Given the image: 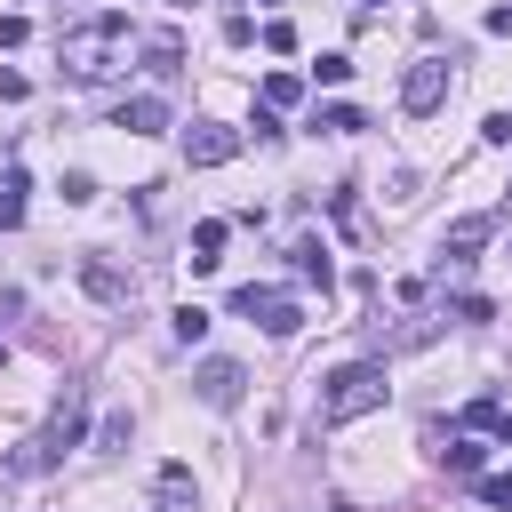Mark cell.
Masks as SVG:
<instances>
[{
	"instance_id": "6da1fadb",
	"label": "cell",
	"mask_w": 512,
	"mask_h": 512,
	"mask_svg": "<svg viewBox=\"0 0 512 512\" xmlns=\"http://www.w3.org/2000/svg\"><path fill=\"white\" fill-rule=\"evenodd\" d=\"M80 424H88V392L80 384H64V400L48 408V424L16 448V456H0V472H16V480H32V472H56L72 448H80Z\"/></svg>"
},
{
	"instance_id": "7a4b0ae2",
	"label": "cell",
	"mask_w": 512,
	"mask_h": 512,
	"mask_svg": "<svg viewBox=\"0 0 512 512\" xmlns=\"http://www.w3.org/2000/svg\"><path fill=\"white\" fill-rule=\"evenodd\" d=\"M384 360H344V368H328L320 376V424H360V416H376L384 408Z\"/></svg>"
},
{
	"instance_id": "3957f363",
	"label": "cell",
	"mask_w": 512,
	"mask_h": 512,
	"mask_svg": "<svg viewBox=\"0 0 512 512\" xmlns=\"http://www.w3.org/2000/svg\"><path fill=\"white\" fill-rule=\"evenodd\" d=\"M120 40H128V16H120V8H104V16L80 24V32H64V64H72V80H112V72H120V56H112Z\"/></svg>"
},
{
	"instance_id": "277c9868",
	"label": "cell",
	"mask_w": 512,
	"mask_h": 512,
	"mask_svg": "<svg viewBox=\"0 0 512 512\" xmlns=\"http://www.w3.org/2000/svg\"><path fill=\"white\" fill-rule=\"evenodd\" d=\"M448 88H456L448 56H416V64H408V80H400V104L424 120V112H440V104H448Z\"/></svg>"
},
{
	"instance_id": "5b68a950",
	"label": "cell",
	"mask_w": 512,
	"mask_h": 512,
	"mask_svg": "<svg viewBox=\"0 0 512 512\" xmlns=\"http://www.w3.org/2000/svg\"><path fill=\"white\" fill-rule=\"evenodd\" d=\"M232 312H248V320H256L264 336H296V320H304L288 288H256V280H248V288L232 296Z\"/></svg>"
},
{
	"instance_id": "8992f818",
	"label": "cell",
	"mask_w": 512,
	"mask_h": 512,
	"mask_svg": "<svg viewBox=\"0 0 512 512\" xmlns=\"http://www.w3.org/2000/svg\"><path fill=\"white\" fill-rule=\"evenodd\" d=\"M232 152H240V128H224V120H192L184 128V160L192 168H224Z\"/></svg>"
},
{
	"instance_id": "52a82bcc",
	"label": "cell",
	"mask_w": 512,
	"mask_h": 512,
	"mask_svg": "<svg viewBox=\"0 0 512 512\" xmlns=\"http://www.w3.org/2000/svg\"><path fill=\"white\" fill-rule=\"evenodd\" d=\"M192 392H200L208 408H240V392H248V368H240V360H200V368H192Z\"/></svg>"
},
{
	"instance_id": "ba28073f",
	"label": "cell",
	"mask_w": 512,
	"mask_h": 512,
	"mask_svg": "<svg viewBox=\"0 0 512 512\" xmlns=\"http://www.w3.org/2000/svg\"><path fill=\"white\" fill-rule=\"evenodd\" d=\"M80 288H88L96 304H128V296H136V272H120V264H104V256H80Z\"/></svg>"
},
{
	"instance_id": "9c48e42d",
	"label": "cell",
	"mask_w": 512,
	"mask_h": 512,
	"mask_svg": "<svg viewBox=\"0 0 512 512\" xmlns=\"http://www.w3.org/2000/svg\"><path fill=\"white\" fill-rule=\"evenodd\" d=\"M112 128H128V136H160V128H168V96H120Z\"/></svg>"
},
{
	"instance_id": "30bf717a",
	"label": "cell",
	"mask_w": 512,
	"mask_h": 512,
	"mask_svg": "<svg viewBox=\"0 0 512 512\" xmlns=\"http://www.w3.org/2000/svg\"><path fill=\"white\" fill-rule=\"evenodd\" d=\"M488 232H496V216H456L448 240H440V256H448V264H472V256L488 248Z\"/></svg>"
},
{
	"instance_id": "8fae6325",
	"label": "cell",
	"mask_w": 512,
	"mask_h": 512,
	"mask_svg": "<svg viewBox=\"0 0 512 512\" xmlns=\"http://www.w3.org/2000/svg\"><path fill=\"white\" fill-rule=\"evenodd\" d=\"M288 256H296V280H304V288H320V296H328V280H336V272H328V248H320V240H312V232H304V240H296V248H288Z\"/></svg>"
},
{
	"instance_id": "7c38bea8",
	"label": "cell",
	"mask_w": 512,
	"mask_h": 512,
	"mask_svg": "<svg viewBox=\"0 0 512 512\" xmlns=\"http://www.w3.org/2000/svg\"><path fill=\"white\" fill-rule=\"evenodd\" d=\"M216 264H224V216L192 224V272H216Z\"/></svg>"
},
{
	"instance_id": "4fadbf2b",
	"label": "cell",
	"mask_w": 512,
	"mask_h": 512,
	"mask_svg": "<svg viewBox=\"0 0 512 512\" xmlns=\"http://www.w3.org/2000/svg\"><path fill=\"white\" fill-rule=\"evenodd\" d=\"M24 192H32V176H24V168H8V176H0V232H16V224H24Z\"/></svg>"
},
{
	"instance_id": "5bb4252c",
	"label": "cell",
	"mask_w": 512,
	"mask_h": 512,
	"mask_svg": "<svg viewBox=\"0 0 512 512\" xmlns=\"http://www.w3.org/2000/svg\"><path fill=\"white\" fill-rule=\"evenodd\" d=\"M144 64H152V72H176V64H184V32H152V40H144Z\"/></svg>"
},
{
	"instance_id": "9a60e30c",
	"label": "cell",
	"mask_w": 512,
	"mask_h": 512,
	"mask_svg": "<svg viewBox=\"0 0 512 512\" xmlns=\"http://www.w3.org/2000/svg\"><path fill=\"white\" fill-rule=\"evenodd\" d=\"M480 456H488L480 440H448V448H440V464H448L456 480H480Z\"/></svg>"
},
{
	"instance_id": "2e32d148",
	"label": "cell",
	"mask_w": 512,
	"mask_h": 512,
	"mask_svg": "<svg viewBox=\"0 0 512 512\" xmlns=\"http://www.w3.org/2000/svg\"><path fill=\"white\" fill-rule=\"evenodd\" d=\"M168 328H176V344H200V336H208V312H200V304H176Z\"/></svg>"
},
{
	"instance_id": "e0dca14e",
	"label": "cell",
	"mask_w": 512,
	"mask_h": 512,
	"mask_svg": "<svg viewBox=\"0 0 512 512\" xmlns=\"http://www.w3.org/2000/svg\"><path fill=\"white\" fill-rule=\"evenodd\" d=\"M496 416H504V400H496V392L464 400V432H496Z\"/></svg>"
},
{
	"instance_id": "ac0fdd59",
	"label": "cell",
	"mask_w": 512,
	"mask_h": 512,
	"mask_svg": "<svg viewBox=\"0 0 512 512\" xmlns=\"http://www.w3.org/2000/svg\"><path fill=\"white\" fill-rule=\"evenodd\" d=\"M296 96H304V80H296V72H272V80H264V104H272V112H288Z\"/></svg>"
},
{
	"instance_id": "d6986e66",
	"label": "cell",
	"mask_w": 512,
	"mask_h": 512,
	"mask_svg": "<svg viewBox=\"0 0 512 512\" xmlns=\"http://www.w3.org/2000/svg\"><path fill=\"white\" fill-rule=\"evenodd\" d=\"M312 128H328V136H352V128H368V120H360V112H352V104H328V112H320V120H312Z\"/></svg>"
},
{
	"instance_id": "ffe728a7",
	"label": "cell",
	"mask_w": 512,
	"mask_h": 512,
	"mask_svg": "<svg viewBox=\"0 0 512 512\" xmlns=\"http://www.w3.org/2000/svg\"><path fill=\"white\" fill-rule=\"evenodd\" d=\"M56 192H64V208H88V200H96V176H88V168H72Z\"/></svg>"
},
{
	"instance_id": "44dd1931",
	"label": "cell",
	"mask_w": 512,
	"mask_h": 512,
	"mask_svg": "<svg viewBox=\"0 0 512 512\" xmlns=\"http://www.w3.org/2000/svg\"><path fill=\"white\" fill-rule=\"evenodd\" d=\"M312 80H320V88H344V80H352V56H320Z\"/></svg>"
},
{
	"instance_id": "7402d4cb",
	"label": "cell",
	"mask_w": 512,
	"mask_h": 512,
	"mask_svg": "<svg viewBox=\"0 0 512 512\" xmlns=\"http://www.w3.org/2000/svg\"><path fill=\"white\" fill-rule=\"evenodd\" d=\"M480 504H496V512H512V472H488V480H480Z\"/></svg>"
},
{
	"instance_id": "603a6c76",
	"label": "cell",
	"mask_w": 512,
	"mask_h": 512,
	"mask_svg": "<svg viewBox=\"0 0 512 512\" xmlns=\"http://www.w3.org/2000/svg\"><path fill=\"white\" fill-rule=\"evenodd\" d=\"M264 48H272V56H288V48H296V24H288V16H272V24H264Z\"/></svg>"
},
{
	"instance_id": "cb8c5ba5",
	"label": "cell",
	"mask_w": 512,
	"mask_h": 512,
	"mask_svg": "<svg viewBox=\"0 0 512 512\" xmlns=\"http://www.w3.org/2000/svg\"><path fill=\"white\" fill-rule=\"evenodd\" d=\"M128 432H136V424H128V408H112V416H104V448L120 456V448H128Z\"/></svg>"
},
{
	"instance_id": "d4e9b609",
	"label": "cell",
	"mask_w": 512,
	"mask_h": 512,
	"mask_svg": "<svg viewBox=\"0 0 512 512\" xmlns=\"http://www.w3.org/2000/svg\"><path fill=\"white\" fill-rule=\"evenodd\" d=\"M24 96H32V80H24L16 64H0V104H24Z\"/></svg>"
},
{
	"instance_id": "484cf974",
	"label": "cell",
	"mask_w": 512,
	"mask_h": 512,
	"mask_svg": "<svg viewBox=\"0 0 512 512\" xmlns=\"http://www.w3.org/2000/svg\"><path fill=\"white\" fill-rule=\"evenodd\" d=\"M24 40H32V24L24 16H0V48H24Z\"/></svg>"
},
{
	"instance_id": "4316f807",
	"label": "cell",
	"mask_w": 512,
	"mask_h": 512,
	"mask_svg": "<svg viewBox=\"0 0 512 512\" xmlns=\"http://www.w3.org/2000/svg\"><path fill=\"white\" fill-rule=\"evenodd\" d=\"M496 440H504V448H512V408H504V416H496Z\"/></svg>"
},
{
	"instance_id": "83f0119b",
	"label": "cell",
	"mask_w": 512,
	"mask_h": 512,
	"mask_svg": "<svg viewBox=\"0 0 512 512\" xmlns=\"http://www.w3.org/2000/svg\"><path fill=\"white\" fill-rule=\"evenodd\" d=\"M360 8H384V0H360Z\"/></svg>"
}]
</instances>
